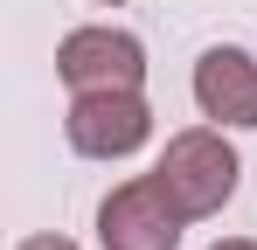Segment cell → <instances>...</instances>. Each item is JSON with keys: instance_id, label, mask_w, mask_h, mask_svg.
I'll use <instances>...</instances> for the list:
<instances>
[{"instance_id": "6da1fadb", "label": "cell", "mask_w": 257, "mask_h": 250, "mask_svg": "<svg viewBox=\"0 0 257 250\" xmlns=\"http://www.w3.org/2000/svg\"><path fill=\"white\" fill-rule=\"evenodd\" d=\"M153 174H160V188L174 195L181 215H215V208L236 195L243 160L229 153V139H222V132L195 125V132H174V139H167V153H160Z\"/></svg>"}, {"instance_id": "7a4b0ae2", "label": "cell", "mask_w": 257, "mask_h": 250, "mask_svg": "<svg viewBox=\"0 0 257 250\" xmlns=\"http://www.w3.org/2000/svg\"><path fill=\"white\" fill-rule=\"evenodd\" d=\"M181 208L174 195L160 188V174H146V181H125V188H111L104 208H97V243L104 250H174L181 243Z\"/></svg>"}, {"instance_id": "3957f363", "label": "cell", "mask_w": 257, "mask_h": 250, "mask_svg": "<svg viewBox=\"0 0 257 250\" xmlns=\"http://www.w3.org/2000/svg\"><path fill=\"white\" fill-rule=\"evenodd\" d=\"M153 111L139 90H77L70 104V146L90 160H125L132 146H146Z\"/></svg>"}, {"instance_id": "277c9868", "label": "cell", "mask_w": 257, "mask_h": 250, "mask_svg": "<svg viewBox=\"0 0 257 250\" xmlns=\"http://www.w3.org/2000/svg\"><path fill=\"white\" fill-rule=\"evenodd\" d=\"M56 70L70 90H139L146 77V49L125 28H77L56 49Z\"/></svg>"}, {"instance_id": "5b68a950", "label": "cell", "mask_w": 257, "mask_h": 250, "mask_svg": "<svg viewBox=\"0 0 257 250\" xmlns=\"http://www.w3.org/2000/svg\"><path fill=\"white\" fill-rule=\"evenodd\" d=\"M195 104L215 125H257V63L243 49H209L195 63Z\"/></svg>"}, {"instance_id": "8992f818", "label": "cell", "mask_w": 257, "mask_h": 250, "mask_svg": "<svg viewBox=\"0 0 257 250\" xmlns=\"http://www.w3.org/2000/svg\"><path fill=\"white\" fill-rule=\"evenodd\" d=\"M21 250H77V243H70V236H28Z\"/></svg>"}, {"instance_id": "52a82bcc", "label": "cell", "mask_w": 257, "mask_h": 250, "mask_svg": "<svg viewBox=\"0 0 257 250\" xmlns=\"http://www.w3.org/2000/svg\"><path fill=\"white\" fill-rule=\"evenodd\" d=\"M215 250H257V243H243V236H236V243H215Z\"/></svg>"}, {"instance_id": "ba28073f", "label": "cell", "mask_w": 257, "mask_h": 250, "mask_svg": "<svg viewBox=\"0 0 257 250\" xmlns=\"http://www.w3.org/2000/svg\"><path fill=\"white\" fill-rule=\"evenodd\" d=\"M104 7H118V0H104Z\"/></svg>"}]
</instances>
